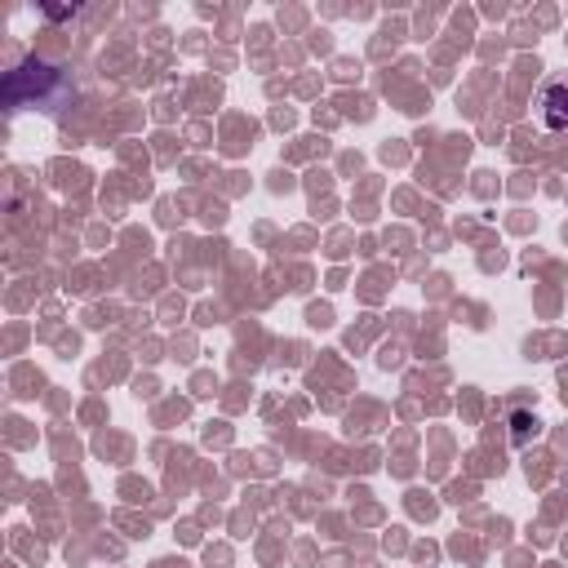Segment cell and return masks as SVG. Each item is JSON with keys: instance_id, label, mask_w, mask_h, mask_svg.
Segmentation results:
<instances>
[{"instance_id": "6da1fadb", "label": "cell", "mask_w": 568, "mask_h": 568, "mask_svg": "<svg viewBox=\"0 0 568 568\" xmlns=\"http://www.w3.org/2000/svg\"><path fill=\"white\" fill-rule=\"evenodd\" d=\"M537 106H541V124L546 129H568V75L546 80Z\"/></svg>"}]
</instances>
